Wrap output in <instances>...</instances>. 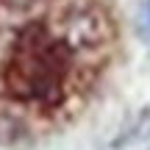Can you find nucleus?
<instances>
[{
  "label": "nucleus",
  "mask_w": 150,
  "mask_h": 150,
  "mask_svg": "<svg viewBox=\"0 0 150 150\" xmlns=\"http://www.w3.org/2000/svg\"><path fill=\"white\" fill-rule=\"evenodd\" d=\"M125 53L120 0H0V147L75 125Z\"/></svg>",
  "instance_id": "f257e3e1"
}]
</instances>
